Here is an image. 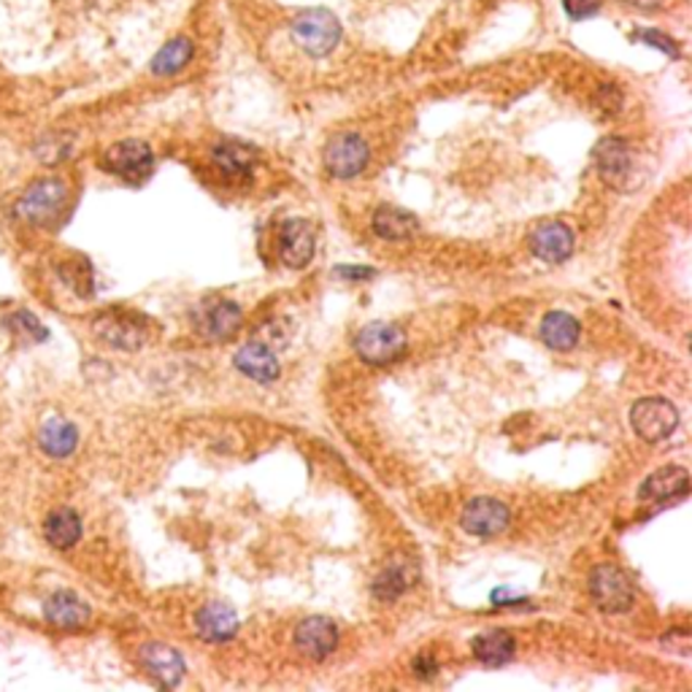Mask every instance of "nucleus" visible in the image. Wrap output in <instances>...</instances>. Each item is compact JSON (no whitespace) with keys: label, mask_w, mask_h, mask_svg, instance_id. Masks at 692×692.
<instances>
[{"label":"nucleus","mask_w":692,"mask_h":692,"mask_svg":"<svg viewBox=\"0 0 692 692\" xmlns=\"http://www.w3.org/2000/svg\"><path fill=\"white\" fill-rule=\"evenodd\" d=\"M236 368L241 370L243 376H249V379L254 381H274L279 379V360H276L274 349H270L268 344H263V341H249V344H243L241 349L236 352Z\"/></svg>","instance_id":"16"},{"label":"nucleus","mask_w":692,"mask_h":692,"mask_svg":"<svg viewBox=\"0 0 692 692\" xmlns=\"http://www.w3.org/2000/svg\"><path fill=\"white\" fill-rule=\"evenodd\" d=\"M622 3L633 5V9H641V11H652V9H660L666 0H622Z\"/></svg>","instance_id":"35"},{"label":"nucleus","mask_w":692,"mask_h":692,"mask_svg":"<svg viewBox=\"0 0 692 692\" xmlns=\"http://www.w3.org/2000/svg\"><path fill=\"white\" fill-rule=\"evenodd\" d=\"M414 674L419 679H433L439 674V660L430 652H423V655L414 657Z\"/></svg>","instance_id":"32"},{"label":"nucleus","mask_w":692,"mask_h":692,"mask_svg":"<svg viewBox=\"0 0 692 692\" xmlns=\"http://www.w3.org/2000/svg\"><path fill=\"white\" fill-rule=\"evenodd\" d=\"M690 490V476L688 468H679V465H668V468L655 470L650 479L641 487V501H671V498H684Z\"/></svg>","instance_id":"17"},{"label":"nucleus","mask_w":692,"mask_h":692,"mask_svg":"<svg viewBox=\"0 0 692 692\" xmlns=\"http://www.w3.org/2000/svg\"><path fill=\"white\" fill-rule=\"evenodd\" d=\"M68 203V187L63 179H38L16 201V217L27 225H52Z\"/></svg>","instance_id":"2"},{"label":"nucleus","mask_w":692,"mask_h":692,"mask_svg":"<svg viewBox=\"0 0 692 692\" xmlns=\"http://www.w3.org/2000/svg\"><path fill=\"white\" fill-rule=\"evenodd\" d=\"M314 257V230L303 219H290L281 228V260L290 268H303Z\"/></svg>","instance_id":"18"},{"label":"nucleus","mask_w":692,"mask_h":692,"mask_svg":"<svg viewBox=\"0 0 692 692\" xmlns=\"http://www.w3.org/2000/svg\"><path fill=\"white\" fill-rule=\"evenodd\" d=\"M354 349L370 365L395 363L406 352V334L398 325L374 323L360 330L357 339H354Z\"/></svg>","instance_id":"4"},{"label":"nucleus","mask_w":692,"mask_h":692,"mask_svg":"<svg viewBox=\"0 0 692 692\" xmlns=\"http://www.w3.org/2000/svg\"><path fill=\"white\" fill-rule=\"evenodd\" d=\"M590 592L597 608L606 614L628 612L633 603V581L622 568L612 566V563H603L590 574Z\"/></svg>","instance_id":"5"},{"label":"nucleus","mask_w":692,"mask_h":692,"mask_svg":"<svg viewBox=\"0 0 692 692\" xmlns=\"http://www.w3.org/2000/svg\"><path fill=\"white\" fill-rule=\"evenodd\" d=\"M101 165L109 174L119 176V179L130 181V185H141L143 179L152 176L154 154L152 147L141 138H125V141L114 143L103 152Z\"/></svg>","instance_id":"3"},{"label":"nucleus","mask_w":692,"mask_h":692,"mask_svg":"<svg viewBox=\"0 0 692 692\" xmlns=\"http://www.w3.org/2000/svg\"><path fill=\"white\" fill-rule=\"evenodd\" d=\"M563 9L571 20H590L601 11V0H563Z\"/></svg>","instance_id":"31"},{"label":"nucleus","mask_w":692,"mask_h":692,"mask_svg":"<svg viewBox=\"0 0 692 692\" xmlns=\"http://www.w3.org/2000/svg\"><path fill=\"white\" fill-rule=\"evenodd\" d=\"M43 539H47L49 546H54V550H71V546H76V541L81 539V517L68 506L54 508V512L43 519Z\"/></svg>","instance_id":"20"},{"label":"nucleus","mask_w":692,"mask_h":692,"mask_svg":"<svg viewBox=\"0 0 692 692\" xmlns=\"http://www.w3.org/2000/svg\"><path fill=\"white\" fill-rule=\"evenodd\" d=\"M368 143L357 136V133H341V136L330 138L325 147V168L336 179H354L368 165Z\"/></svg>","instance_id":"7"},{"label":"nucleus","mask_w":692,"mask_h":692,"mask_svg":"<svg viewBox=\"0 0 692 692\" xmlns=\"http://www.w3.org/2000/svg\"><path fill=\"white\" fill-rule=\"evenodd\" d=\"M9 328L14 334H25L27 339L33 341H47L49 339V330L38 323V317H33L30 312H14L9 319Z\"/></svg>","instance_id":"29"},{"label":"nucleus","mask_w":692,"mask_h":692,"mask_svg":"<svg viewBox=\"0 0 692 692\" xmlns=\"http://www.w3.org/2000/svg\"><path fill=\"white\" fill-rule=\"evenodd\" d=\"M514 650H517V644L506 630H490V633L474 641L476 660H481L485 666H503V663L512 660Z\"/></svg>","instance_id":"26"},{"label":"nucleus","mask_w":692,"mask_h":692,"mask_svg":"<svg viewBox=\"0 0 692 692\" xmlns=\"http://www.w3.org/2000/svg\"><path fill=\"white\" fill-rule=\"evenodd\" d=\"M212 158L219 174L232 181L249 179V174H252L254 168V149L243 147V143H236V141L219 143V147L214 149Z\"/></svg>","instance_id":"22"},{"label":"nucleus","mask_w":692,"mask_h":692,"mask_svg":"<svg viewBox=\"0 0 692 692\" xmlns=\"http://www.w3.org/2000/svg\"><path fill=\"white\" fill-rule=\"evenodd\" d=\"M414 581V566H408V561L390 563L379 577L374 579V595L379 601H395L403 592L408 590V584Z\"/></svg>","instance_id":"27"},{"label":"nucleus","mask_w":692,"mask_h":692,"mask_svg":"<svg viewBox=\"0 0 692 692\" xmlns=\"http://www.w3.org/2000/svg\"><path fill=\"white\" fill-rule=\"evenodd\" d=\"M138 657H141V666L147 668V674L160 688H176L181 682V677H185V660L171 646L143 644Z\"/></svg>","instance_id":"13"},{"label":"nucleus","mask_w":692,"mask_h":692,"mask_svg":"<svg viewBox=\"0 0 692 692\" xmlns=\"http://www.w3.org/2000/svg\"><path fill=\"white\" fill-rule=\"evenodd\" d=\"M633 38H636V41H644L646 47H655V49H660V52L671 54V58H679L677 41H674L671 36H666V33H660V30H636Z\"/></svg>","instance_id":"30"},{"label":"nucleus","mask_w":692,"mask_h":692,"mask_svg":"<svg viewBox=\"0 0 692 692\" xmlns=\"http://www.w3.org/2000/svg\"><path fill=\"white\" fill-rule=\"evenodd\" d=\"M374 230L385 241H408L419 230V223L412 212H403L398 206H381L374 214Z\"/></svg>","instance_id":"21"},{"label":"nucleus","mask_w":692,"mask_h":692,"mask_svg":"<svg viewBox=\"0 0 692 692\" xmlns=\"http://www.w3.org/2000/svg\"><path fill=\"white\" fill-rule=\"evenodd\" d=\"M530 252L544 263H563L574 252V232L563 223H544L530 236Z\"/></svg>","instance_id":"14"},{"label":"nucleus","mask_w":692,"mask_h":692,"mask_svg":"<svg viewBox=\"0 0 692 692\" xmlns=\"http://www.w3.org/2000/svg\"><path fill=\"white\" fill-rule=\"evenodd\" d=\"M630 425L644 441H666L677 430L679 412L666 398H641L630 408Z\"/></svg>","instance_id":"6"},{"label":"nucleus","mask_w":692,"mask_h":692,"mask_svg":"<svg viewBox=\"0 0 692 692\" xmlns=\"http://www.w3.org/2000/svg\"><path fill=\"white\" fill-rule=\"evenodd\" d=\"M295 646L312 660H325L339 646V628L325 617H309L298 625Z\"/></svg>","instance_id":"12"},{"label":"nucleus","mask_w":692,"mask_h":692,"mask_svg":"<svg viewBox=\"0 0 692 692\" xmlns=\"http://www.w3.org/2000/svg\"><path fill=\"white\" fill-rule=\"evenodd\" d=\"M192 54H196V47H192L190 38L179 36L174 38V41L165 43V47L154 54L149 68H152L154 76H174L179 74L187 63H190Z\"/></svg>","instance_id":"25"},{"label":"nucleus","mask_w":692,"mask_h":692,"mask_svg":"<svg viewBox=\"0 0 692 692\" xmlns=\"http://www.w3.org/2000/svg\"><path fill=\"white\" fill-rule=\"evenodd\" d=\"M336 276H341V279H347V281H368L370 276H374V268H360V265H341V268H336Z\"/></svg>","instance_id":"34"},{"label":"nucleus","mask_w":692,"mask_h":692,"mask_svg":"<svg viewBox=\"0 0 692 692\" xmlns=\"http://www.w3.org/2000/svg\"><path fill=\"white\" fill-rule=\"evenodd\" d=\"M43 617L58 630H79L90 622V606L76 592L58 590L43 601Z\"/></svg>","instance_id":"11"},{"label":"nucleus","mask_w":692,"mask_h":692,"mask_svg":"<svg viewBox=\"0 0 692 692\" xmlns=\"http://www.w3.org/2000/svg\"><path fill=\"white\" fill-rule=\"evenodd\" d=\"M512 514H508L506 503L495 501V498H474L468 506L463 508L461 525L470 536H498L508 528Z\"/></svg>","instance_id":"8"},{"label":"nucleus","mask_w":692,"mask_h":692,"mask_svg":"<svg viewBox=\"0 0 692 692\" xmlns=\"http://www.w3.org/2000/svg\"><path fill=\"white\" fill-rule=\"evenodd\" d=\"M196 633L203 641L212 644H223L230 641L238 633V617L230 606L225 603H206L201 612L196 614Z\"/></svg>","instance_id":"15"},{"label":"nucleus","mask_w":692,"mask_h":692,"mask_svg":"<svg viewBox=\"0 0 692 692\" xmlns=\"http://www.w3.org/2000/svg\"><path fill=\"white\" fill-rule=\"evenodd\" d=\"M60 276L68 281V287H74L79 295H90L92 292V268L85 257H74L68 263L60 265Z\"/></svg>","instance_id":"28"},{"label":"nucleus","mask_w":692,"mask_h":692,"mask_svg":"<svg viewBox=\"0 0 692 692\" xmlns=\"http://www.w3.org/2000/svg\"><path fill=\"white\" fill-rule=\"evenodd\" d=\"M38 446L43 450V455L63 461V457L74 455V450L79 446V430L68 419L54 417L43 423L41 430H38Z\"/></svg>","instance_id":"19"},{"label":"nucleus","mask_w":692,"mask_h":692,"mask_svg":"<svg viewBox=\"0 0 692 692\" xmlns=\"http://www.w3.org/2000/svg\"><path fill=\"white\" fill-rule=\"evenodd\" d=\"M96 334L114 349L130 352V349H138L147 341V325H143L141 317H136V314L109 312L96 319Z\"/></svg>","instance_id":"9"},{"label":"nucleus","mask_w":692,"mask_h":692,"mask_svg":"<svg viewBox=\"0 0 692 692\" xmlns=\"http://www.w3.org/2000/svg\"><path fill=\"white\" fill-rule=\"evenodd\" d=\"M241 323V309L230 301L209 303L201 312V330L209 339H228Z\"/></svg>","instance_id":"24"},{"label":"nucleus","mask_w":692,"mask_h":692,"mask_svg":"<svg viewBox=\"0 0 692 692\" xmlns=\"http://www.w3.org/2000/svg\"><path fill=\"white\" fill-rule=\"evenodd\" d=\"M541 339L550 349L568 352L579 341V323L566 312H550L541 323Z\"/></svg>","instance_id":"23"},{"label":"nucleus","mask_w":692,"mask_h":692,"mask_svg":"<svg viewBox=\"0 0 692 692\" xmlns=\"http://www.w3.org/2000/svg\"><path fill=\"white\" fill-rule=\"evenodd\" d=\"M663 646H668V650L679 652V655H688V652H690V633L684 628L671 630L668 636H663Z\"/></svg>","instance_id":"33"},{"label":"nucleus","mask_w":692,"mask_h":692,"mask_svg":"<svg viewBox=\"0 0 692 692\" xmlns=\"http://www.w3.org/2000/svg\"><path fill=\"white\" fill-rule=\"evenodd\" d=\"M595 165L597 174L606 185L612 187H625L628 185V176L633 171V154H630L628 141L622 138H603L595 147Z\"/></svg>","instance_id":"10"},{"label":"nucleus","mask_w":692,"mask_h":692,"mask_svg":"<svg viewBox=\"0 0 692 692\" xmlns=\"http://www.w3.org/2000/svg\"><path fill=\"white\" fill-rule=\"evenodd\" d=\"M292 41L312 58H325L341 41V22L328 9H306L292 20Z\"/></svg>","instance_id":"1"}]
</instances>
